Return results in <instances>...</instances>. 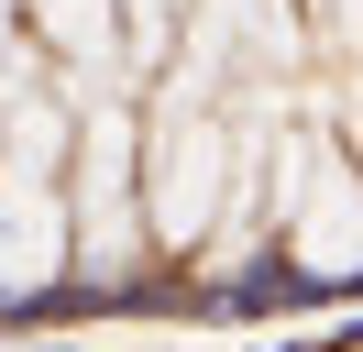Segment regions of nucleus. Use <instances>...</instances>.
<instances>
[{
  "label": "nucleus",
  "instance_id": "4",
  "mask_svg": "<svg viewBox=\"0 0 363 352\" xmlns=\"http://www.w3.org/2000/svg\"><path fill=\"white\" fill-rule=\"evenodd\" d=\"M67 264H77V220H67L55 165H0V308L45 297Z\"/></svg>",
  "mask_w": 363,
  "mask_h": 352
},
{
  "label": "nucleus",
  "instance_id": "2",
  "mask_svg": "<svg viewBox=\"0 0 363 352\" xmlns=\"http://www.w3.org/2000/svg\"><path fill=\"white\" fill-rule=\"evenodd\" d=\"M77 275L89 286H133V264H143V220H133V121L121 110H89L77 121Z\"/></svg>",
  "mask_w": 363,
  "mask_h": 352
},
{
  "label": "nucleus",
  "instance_id": "3",
  "mask_svg": "<svg viewBox=\"0 0 363 352\" xmlns=\"http://www.w3.org/2000/svg\"><path fill=\"white\" fill-rule=\"evenodd\" d=\"M275 220H286L297 275H352V264H363V165H341L330 143H286Z\"/></svg>",
  "mask_w": 363,
  "mask_h": 352
},
{
  "label": "nucleus",
  "instance_id": "1",
  "mask_svg": "<svg viewBox=\"0 0 363 352\" xmlns=\"http://www.w3.org/2000/svg\"><path fill=\"white\" fill-rule=\"evenodd\" d=\"M231 176H242V154H231V132L209 121L199 99H165L155 121V165H143V231L165 242V253H187V242H209V220H220Z\"/></svg>",
  "mask_w": 363,
  "mask_h": 352
},
{
  "label": "nucleus",
  "instance_id": "6",
  "mask_svg": "<svg viewBox=\"0 0 363 352\" xmlns=\"http://www.w3.org/2000/svg\"><path fill=\"white\" fill-rule=\"evenodd\" d=\"M165 11H177V0H133V22H143V33H165Z\"/></svg>",
  "mask_w": 363,
  "mask_h": 352
},
{
  "label": "nucleus",
  "instance_id": "7",
  "mask_svg": "<svg viewBox=\"0 0 363 352\" xmlns=\"http://www.w3.org/2000/svg\"><path fill=\"white\" fill-rule=\"evenodd\" d=\"M11 11H23V0H0V44H11Z\"/></svg>",
  "mask_w": 363,
  "mask_h": 352
},
{
  "label": "nucleus",
  "instance_id": "5",
  "mask_svg": "<svg viewBox=\"0 0 363 352\" xmlns=\"http://www.w3.org/2000/svg\"><path fill=\"white\" fill-rule=\"evenodd\" d=\"M33 22H45L67 55H99V66H111V44H121V0H33Z\"/></svg>",
  "mask_w": 363,
  "mask_h": 352
}]
</instances>
